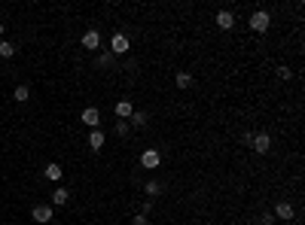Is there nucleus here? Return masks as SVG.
<instances>
[{"label":"nucleus","instance_id":"1","mask_svg":"<svg viewBox=\"0 0 305 225\" xmlns=\"http://www.w3.org/2000/svg\"><path fill=\"white\" fill-rule=\"evenodd\" d=\"M247 25H251V31H253V33H266V31H269V25H272V16H269L266 9H256V13L251 16V21H247Z\"/></svg>","mask_w":305,"mask_h":225},{"label":"nucleus","instance_id":"2","mask_svg":"<svg viewBox=\"0 0 305 225\" xmlns=\"http://www.w3.org/2000/svg\"><path fill=\"white\" fill-rule=\"evenodd\" d=\"M159 164H162L159 149H146V152H141V167H146V171H156Z\"/></svg>","mask_w":305,"mask_h":225},{"label":"nucleus","instance_id":"3","mask_svg":"<svg viewBox=\"0 0 305 225\" xmlns=\"http://www.w3.org/2000/svg\"><path fill=\"white\" fill-rule=\"evenodd\" d=\"M126 52H128V37H126V33H113L110 55H126Z\"/></svg>","mask_w":305,"mask_h":225},{"label":"nucleus","instance_id":"4","mask_svg":"<svg viewBox=\"0 0 305 225\" xmlns=\"http://www.w3.org/2000/svg\"><path fill=\"white\" fill-rule=\"evenodd\" d=\"M31 219L40 222V225H46V222L52 219V207H49V204H37V207L31 210Z\"/></svg>","mask_w":305,"mask_h":225},{"label":"nucleus","instance_id":"5","mask_svg":"<svg viewBox=\"0 0 305 225\" xmlns=\"http://www.w3.org/2000/svg\"><path fill=\"white\" fill-rule=\"evenodd\" d=\"M253 149L259 152V155H266L269 149H272V137H269V134H253Z\"/></svg>","mask_w":305,"mask_h":225},{"label":"nucleus","instance_id":"6","mask_svg":"<svg viewBox=\"0 0 305 225\" xmlns=\"http://www.w3.org/2000/svg\"><path fill=\"white\" fill-rule=\"evenodd\" d=\"M80 119L86 122V125H89V128H98V125H101V112H98L95 107H86V110H83V116H80Z\"/></svg>","mask_w":305,"mask_h":225},{"label":"nucleus","instance_id":"7","mask_svg":"<svg viewBox=\"0 0 305 225\" xmlns=\"http://www.w3.org/2000/svg\"><path fill=\"white\" fill-rule=\"evenodd\" d=\"M293 213H296V210H293L290 201H278V204H275V219H293Z\"/></svg>","mask_w":305,"mask_h":225},{"label":"nucleus","instance_id":"8","mask_svg":"<svg viewBox=\"0 0 305 225\" xmlns=\"http://www.w3.org/2000/svg\"><path fill=\"white\" fill-rule=\"evenodd\" d=\"M217 28H220V31H232V28H235V16L229 13V9L217 13Z\"/></svg>","mask_w":305,"mask_h":225},{"label":"nucleus","instance_id":"9","mask_svg":"<svg viewBox=\"0 0 305 225\" xmlns=\"http://www.w3.org/2000/svg\"><path fill=\"white\" fill-rule=\"evenodd\" d=\"M83 46L95 52V49L101 46V33H98V31H86V33H83Z\"/></svg>","mask_w":305,"mask_h":225},{"label":"nucleus","instance_id":"10","mask_svg":"<svg viewBox=\"0 0 305 225\" xmlns=\"http://www.w3.org/2000/svg\"><path fill=\"white\" fill-rule=\"evenodd\" d=\"M89 146H92V152H98L101 146H104V131H101V128H92V131H89Z\"/></svg>","mask_w":305,"mask_h":225},{"label":"nucleus","instance_id":"11","mask_svg":"<svg viewBox=\"0 0 305 225\" xmlns=\"http://www.w3.org/2000/svg\"><path fill=\"white\" fill-rule=\"evenodd\" d=\"M131 112H134V104H131V100H119V104H116V116H119L122 122L131 119Z\"/></svg>","mask_w":305,"mask_h":225},{"label":"nucleus","instance_id":"12","mask_svg":"<svg viewBox=\"0 0 305 225\" xmlns=\"http://www.w3.org/2000/svg\"><path fill=\"white\" fill-rule=\"evenodd\" d=\"M159 192H162V183H159V179H150V183H146V186H144V195H146V198H150V201H153L156 195H159Z\"/></svg>","mask_w":305,"mask_h":225},{"label":"nucleus","instance_id":"13","mask_svg":"<svg viewBox=\"0 0 305 225\" xmlns=\"http://www.w3.org/2000/svg\"><path fill=\"white\" fill-rule=\"evenodd\" d=\"M146 119H150V116H146L144 110H134V112H131V119H128V125H134V128H144V125H146Z\"/></svg>","mask_w":305,"mask_h":225},{"label":"nucleus","instance_id":"14","mask_svg":"<svg viewBox=\"0 0 305 225\" xmlns=\"http://www.w3.org/2000/svg\"><path fill=\"white\" fill-rule=\"evenodd\" d=\"M67 198H71V195H67V189H55V192H52V204L55 207H64Z\"/></svg>","mask_w":305,"mask_h":225},{"label":"nucleus","instance_id":"15","mask_svg":"<svg viewBox=\"0 0 305 225\" xmlns=\"http://www.w3.org/2000/svg\"><path fill=\"white\" fill-rule=\"evenodd\" d=\"M13 55H16V43L0 40V58H13Z\"/></svg>","mask_w":305,"mask_h":225},{"label":"nucleus","instance_id":"16","mask_svg":"<svg viewBox=\"0 0 305 225\" xmlns=\"http://www.w3.org/2000/svg\"><path fill=\"white\" fill-rule=\"evenodd\" d=\"M174 82H177V88H189L193 85V73H177Z\"/></svg>","mask_w":305,"mask_h":225},{"label":"nucleus","instance_id":"17","mask_svg":"<svg viewBox=\"0 0 305 225\" xmlns=\"http://www.w3.org/2000/svg\"><path fill=\"white\" fill-rule=\"evenodd\" d=\"M61 174H64V171H61V164H55V161L46 164V177H49V179H61Z\"/></svg>","mask_w":305,"mask_h":225},{"label":"nucleus","instance_id":"18","mask_svg":"<svg viewBox=\"0 0 305 225\" xmlns=\"http://www.w3.org/2000/svg\"><path fill=\"white\" fill-rule=\"evenodd\" d=\"M13 97L21 104V100H28V97H31V88H28V85H16V95H13Z\"/></svg>","mask_w":305,"mask_h":225},{"label":"nucleus","instance_id":"19","mask_svg":"<svg viewBox=\"0 0 305 225\" xmlns=\"http://www.w3.org/2000/svg\"><path fill=\"white\" fill-rule=\"evenodd\" d=\"M110 64H113V55L110 52H101L98 55V67H110Z\"/></svg>","mask_w":305,"mask_h":225},{"label":"nucleus","instance_id":"20","mask_svg":"<svg viewBox=\"0 0 305 225\" xmlns=\"http://www.w3.org/2000/svg\"><path fill=\"white\" fill-rule=\"evenodd\" d=\"M128 131H131V125H128V122H122V119H119V122H116V134H119V137H126Z\"/></svg>","mask_w":305,"mask_h":225},{"label":"nucleus","instance_id":"21","mask_svg":"<svg viewBox=\"0 0 305 225\" xmlns=\"http://www.w3.org/2000/svg\"><path fill=\"white\" fill-rule=\"evenodd\" d=\"M278 76H281V80H293V70H290L287 64H281V67H278Z\"/></svg>","mask_w":305,"mask_h":225},{"label":"nucleus","instance_id":"22","mask_svg":"<svg viewBox=\"0 0 305 225\" xmlns=\"http://www.w3.org/2000/svg\"><path fill=\"white\" fill-rule=\"evenodd\" d=\"M131 225H150V219H146V216H144V213H138V216H134V219H131Z\"/></svg>","mask_w":305,"mask_h":225},{"label":"nucleus","instance_id":"23","mask_svg":"<svg viewBox=\"0 0 305 225\" xmlns=\"http://www.w3.org/2000/svg\"><path fill=\"white\" fill-rule=\"evenodd\" d=\"M251 143H253V134L244 131V134H241V146H251Z\"/></svg>","mask_w":305,"mask_h":225},{"label":"nucleus","instance_id":"24","mask_svg":"<svg viewBox=\"0 0 305 225\" xmlns=\"http://www.w3.org/2000/svg\"><path fill=\"white\" fill-rule=\"evenodd\" d=\"M263 225H275V213H263Z\"/></svg>","mask_w":305,"mask_h":225},{"label":"nucleus","instance_id":"25","mask_svg":"<svg viewBox=\"0 0 305 225\" xmlns=\"http://www.w3.org/2000/svg\"><path fill=\"white\" fill-rule=\"evenodd\" d=\"M0 37H3V25H0Z\"/></svg>","mask_w":305,"mask_h":225}]
</instances>
